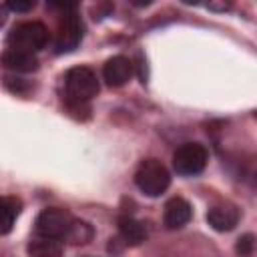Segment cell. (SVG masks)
Listing matches in <instances>:
<instances>
[{"label":"cell","mask_w":257,"mask_h":257,"mask_svg":"<svg viewBox=\"0 0 257 257\" xmlns=\"http://www.w3.org/2000/svg\"><path fill=\"white\" fill-rule=\"evenodd\" d=\"M64 92L70 106L82 108L98 92V78L88 66H74L64 76Z\"/></svg>","instance_id":"6da1fadb"},{"label":"cell","mask_w":257,"mask_h":257,"mask_svg":"<svg viewBox=\"0 0 257 257\" xmlns=\"http://www.w3.org/2000/svg\"><path fill=\"white\" fill-rule=\"evenodd\" d=\"M135 183L147 197H159L169 189L171 175L161 161L145 159L135 173Z\"/></svg>","instance_id":"7a4b0ae2"},{"label":"cell","mask_w":257,"mask_h":257,"mask_svg":"<svg viewBox=\"0 0 257 257\" xmlns=\"http://www.w3.org/2000/svg\"><path fill=\"white\" fill-rule=\"evenodd\" d=\"M48 28L38 22V20H28L16 24L10 34H8V46L10 48H20L28 52H38L46 46L48 42Z\"/></svg>","instance_id":"3957f363"},{"label":"cell","mask_w":257,"mask_h":257,"mask_svg":"<svg viewBox=\"0 0 257 257\" xmlns=\"http://www.w3.org/2000/svg\"><path fill=\"white\" fill-rule=\"evenodd\" d=\"M74 219L66 209H58V207H48L44 211L38 213L34 229L36 235L42 237H50V239H66L68 231L72 227Z\"/></svg>","instance_id":"277c9868"},{"label":"cell","mask_w":257,"mask_h":257,"mask_svg":"<svg viewBox=\"0 0 257 257\" xmlns=\"http://www.w3.org/2000/svg\"><path fill=\"white\" fill-rule=\"evenodd\" d=\"M207 149L201 143H185L173 155V167L179 175H199L207 165Z\"/></svg>","instance_id":"5b68a950"},{"label":"cell","mask_w":257,"mask_h":257,"mask_svg":"<svg viewBox=\"0 0 257 257\" xmlns=\"http://www.w3.org/2000/svg\"><path fill=\"white\" fill-rule=\"evenodd\" d=\"M80 40H82V22L80 16L74 12V6H70L62 12L58 20L54 48L56 52H70L80 44Z\"/></svg>","instance_id":"8992f818"},{"label":"cell","mask_w":257,"mask_h":257,"mask_svg":"<svg viewBox=\"0 0 257 257\" xmlns=\"http://www.w3.org/2000/svg\"><path fill=\"white\" fill-rule=\"evenodd\" d=\"M131 76H133V62L122 54L108 58L102 66V78L106 80L108 86H122Z\"/></svg>","instance_id":"52a82bcc"},{"label":"cell","mask_w":257,"mask_h":257,"mask_svg":"<svg viewBox=\"0 0 257 257\" xmlns=\"http://www.w3.org/2000/svg\"><path fill=\"white\" fill-rule=\"evenodd\" d=\"M191 215H193L191 205L181 197H173L165 205L163 221H165L167 229H181L183 225H187L191 221Z\"/></svg>","instance_id":"ba28073f"},{"label":"cell","mask_w":257,"mask_h":257,"mask_svg":"<svg viewBox=\"0 0 257 257\" xmlns=\"http://www.w3.org/2000/svg\"><path fill=\"white\" fill-rule=\"evenodd\" d=\"M207 221L215 231H231L239 223V209L229 203L215 205L207 211Z\"/></svg>","instance_id":"9c48e42d"},{"label":"cell","mask_w":257,"mask_h":257,"mask_svg":"<svg viewBox=\"0 0 257 257\" xmlns=\"http://www.w3.org/2000/svg\"><path fill=\"white\" fill-rule=\"evenodd\" d=\"M2 64L8 70L14 72H32L38 68V60L34 56V52L28 50H20V48H6L2 54Z\"/></svg>","instance_id":"30bf717a"},{"label":"cell","mask_w":257,"mask_h":257,"mask_svg":"<svg viewBox=\"0 0 257 257\" xmlns=\"http://www.w3.org/2000/svg\"><path fill=\"white\" fill-rule=\"evenodd\" d=\"M118 231L120 237L128 243V245H139L147 239V229L141 221L133 219V217H120L118 219Z\"/></svg>","instance_id":"8fae6325"},{"label":"cell","mask_w":257,"mask_h":257,"mask_svg":"<svg viewBox=\"0 0 257 257\" xmlns=\"http://www.w3.org/2000/svg\"><path fill=\"white\" fill-rule=\"evenodd\" d=\"M28 253L32 257H60L62 255V245H60L58 239L38 235L28 243Z\"/></svg>","instance_id":"7c38bea8"},{"label":"cell","mask_w":257,"mask_h":257,"mask_svg":"<svg viewBox=\"0 0 257 257\" xmlns=\"http://www.w3.org/2000/svg\"><path fill=\"white\" fill-rule=\"evenodd\" d=\"M0 213H2V227H0V233H2V235H8L10 229H12V225H14V221H16V217H18V213H20V201H18L16 197H4V199H2V209H0Z\"/></svg>","instance_id":"4fadbf2b"},{"label":"cell","mask_w":257,"mask_h":257,"mask_svg":"<svg viewBox=\"0 0 257 257\" xmlns=\"http://www.w3.org/2000/svg\"><path fill=\"white\" fill-rule=\"evenodd\" d=\"M70 243H88L90 239H92V227L88 225V223H84V221H76L74 219V223H72V227H70V231H68V237H66Z\"/></svg>","instance_id":"5bb4252c"},{"label":"cell","mask_w":257,"mask_h":257,"mask_svg":"<svg viewBox=\"0 0 257 257\" xmlns=\"http://www.w3.org/2000/svg\"><path fill=\"white\" fill-rule=\"evenodd\" d=\"M6 6L10 10H14V12H28V10L34 8V2L32 0H28V2H8Z\"/></svg>","instance_id":"9a60e30c"},{"label":"cell","mask_w":257,"mask_h":257,"mask_svg":"<svg viewBox=\"0 0 257 257\" xmlns=\"http://www.w3.org/2000/svg\"><path fill=\"white\" fill-rule=\"evenodd\" d=\"M251 235H245L243 239H239V243H237V251L239 253H249V249H251Z\"/></svg>","instance_id":"2e32d148"}]
</instances>
